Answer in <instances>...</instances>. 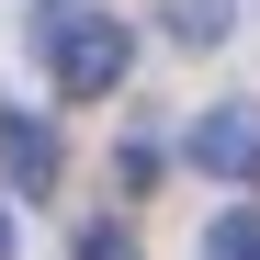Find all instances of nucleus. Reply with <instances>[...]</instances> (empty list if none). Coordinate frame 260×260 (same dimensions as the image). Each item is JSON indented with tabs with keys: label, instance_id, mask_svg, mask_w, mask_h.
<instances>
[{
	"label": "nucleus",
	"instance_id": "20e7f679",
	"mask_svg": "<svg viewBox=\"0 0 260 260\" xmlns=\"http://www.w3.org/2000/svg\"><path fill=\"white\" fill-rule=\"evenodd\" d=\"M158 23H170V46H226L238 0H158Z\"/></svg>",
	"mask_w": 260,
	"mask_h": 260
},
{
	"label": "nucleus",
	"instance_id": "0eeeda50",
	"mask_svg": "<svg viewBox=\"0 0 260 260\" xmlns=\"http://www.w3.org/2000/svg\"><path fill=\"white\" fill-rule=\"evenodd\" d=\"M113 170H124V192H147V181H158V136H124V158H113Z\"/></svg>",
	"mask_w": 260,
	"mask_h": 260
},
{
	"label": "nucleus",
	"instance_id": "6e6552de",
	"mask_svg": "<svg viewBox=\"0 0 260 260\" xmlns=\"http://www.w3.org/2000/svg\"><path fill=\"white\" fill-rule=\"evenodd\" d=\"M0 260H12V215H0Z\"/></svg>",
	"mask_w": 260,
	"mask_h": 260
},
{
	"label": "nucleus",
	"instance_id": "f257e3e1",
	"mask_svg": "<svg viewBox=\"0 0 260 260\" xmlns=\"http://www.w3.org/2000/svg\"><path fill=\"white\" fill-rule=\"evenodd\" d=\"M34 46H46V68H57V91H79V102H102L113 79H124V57H136V34H124L102 0H46L34 12Z\"/></svg>",
	"mask_w": 260,
	"mask_h": 260
},
{
	"label": "nucleus",
	"instance_id": "39448f33",
	"mask_svg": "<svg viewBox=\"0 0 260 260\" xmlns=\"http://www.w3.org/2000/svg\"><path fill=\"white\" fill-rule=\"evenodd\" d=\"M79 260H136V226H124V215H91V226H79Z\"/></svg>",
	"mask_w": 260,
	"mask_h": 260
},
{
	"label": "nucleus",
	"instance_id": "7ed1b4c3",
	"mask_svg": "<svg viewBox=\"0 0 260 260\" xmlns=\"http://www.w3.org/2000/svg\"><path fill=\"white\" fill-rule=\"evenodd\" d=\"M0 170H12V192H46L57 181V136L34 113H0Z\"/></svg>",
	"mask_w": 260,
	"mask_h": 260
},
{
	"label": "nucleus",
	"instance_id": "f03ea898",
	"mask_svg": "<svg viewBox=\"0 0 260 260\" xmlns=\"http://www.w3.org/2000/svg\"><path fill=\"white\" fill-rule=\"evenodd\" d=\"M192 158L215 170V181H238V170H260V113H249V102H215V113L192 124Z\"/></svg>",
	"mask_w": 260,
	"mask_h": 260
},
{
	"label": "nucleus",
	"instance_id": "423d86ee",
	"mask_svg": "<svg viewBox=\"0 0 260 260\" xmlns=\"http://www.w3.org/2000/svg\"><path fill=\"white\" fill-rule=\"evenodd\" d=\"M204 260H260V215H215V238H204Z\"/></svg>",
	"mask_w": 260,
	"mask_h": 260
}]
</instances>
